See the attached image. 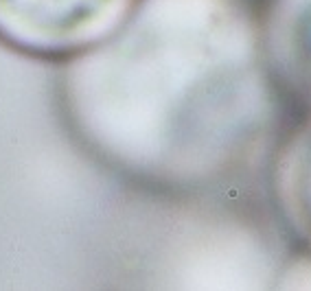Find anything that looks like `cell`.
I'll use <instances>...</instances> for the list:
<instances>
[{"label":"cell","instance_id":"1","mask_svg":"<svg viewBox=\"0 0 311 291\" xmlns=\"http://www.w3.org/2000/svg\"><path fill=\"white\" fill-rule=\"evenodd\" d=\"M121 0H0V37L29 51H64L94 35Z\"/></svg>","mask_w":311,"mask_h":291}]
</instances>
